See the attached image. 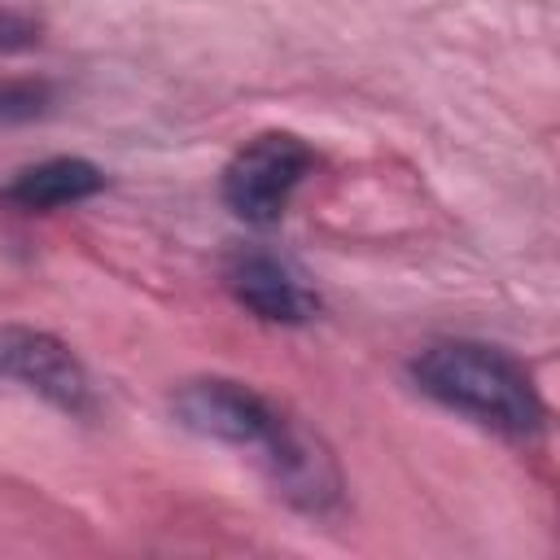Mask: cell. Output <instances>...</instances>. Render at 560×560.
I'll return each instance as SVG.
<instances>
[{
	"mask_svg": "<svg viewBox=\"0 0 560 560\" xmlns=\"http://www.w3.org/2000/svg\"><path fill=\"white\" fill-rule=\"evenodd\" d=\"M228 293L258 315L262 324H311L319 315V293L276 254L267 249H236L223 267Z\"/></svg>",
	"mask_w": 560,
	"mask_h": 560,
	"instance_id": "obj_5",
	"label": "cell"
},
{
	"mask_svg": "<svg viewBox=\"0 0 560 560\" xmlns=\"http://www.w3.org/2000/svg\"><path fill=\"white\" fill-rule=\"evenodd\" d=\"M101 188H105V171L92 166L88 158H48V162L18 171L13 184L4 188V201L35 214V210L79 206V201L96 197Z\"/></svg>",
	"mask_w": 560,
	"mask_h": 560,
	"instance_id": "obj_6",
	"label": "cell"
},
{
	"mask_svg": "<svg viewBox=\"0 0 560 560\" xmlns=\"http://www.w3.org/2000/svg\"><path fill=\"white\" fill-rule=\"evenodd\" d=\"M0 381H13L22 389L39 394L44 402H52L66 416L96 411V389H92L88 368L61 337H52L44 328L0 324Z\"/></svg>",
	"mask_w": 560,
	"mask_h": 560,
	"instance_id": "obj_4",
	"label": "cell"
},
{
	"mask_svg": "<svg viewBox=\"0 0 560 560\" xmlns=\"http://www.w3.org/2000/svg\"><path fill=\"white\" fill-rule=\"evenodd\" d=\"M411 385L477 429L529 446L547 429V402L521 359L486 341H433L411 363Z\"/></svg>",
	"mask_w": 560,
	"mask_h": 560,
	"instance_id": "obj_2",
	"label": "cell"
},
{
	"mask_svg": "<svg viewBox=\"0 0 560 560\" xmlns=\"http://www.w3.org/2000/svg\"><path fill=\"white\" fill-rule=\"evenodd\" d=\"M315 171V149L293 131H258L223 166V206L249 228H271L284 219L293 192Z\"/></svg>",
	"mask_w": 560,
	"mask_h": 560,
	"instance_id": "obj_3",
	"label": "cell"
},
{
	"mask_svg": "<svg viewBox=\"0 0 560 560\" xmlns=\"http://www.w3.org/2000/svg\"><path fill=\"white\" fill-rule=\"evenodd\" d=\"M171 411L184 429L254 451L276 494L306 516H337L346 503L341 468L319 433H311L289 407L232 376H197L171 394Z\"/></svg>",
	"mask_w": 560,
	"mask_h": 560,
	"instance_id": "obj_1",
	"label": "cell"
}]
</instances>
